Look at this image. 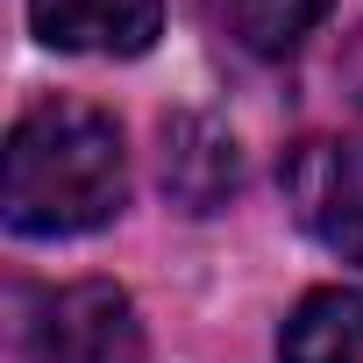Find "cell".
Wrapping results in <instances>:
<instances>
[{
    "label": "cell",
    "mask_w": 363,
    "mask_h": 363,
    "mask_svg": "<svg viewBox=\"0 0 363 363\" xmlns=\"http://www.w3.org/2000/svg\"><path fill=\"white\" fill-rule=\"evenodd\" d=\"M128 207L121 128L86 100H43L8 135V228L93 235Z\"/></svg>",
    "instance_id": "cell-1"
},
{
    "label": "cell",
    "mask_w": 363,
    "mask_h": 363,
    "mask_svg": "<svg viewBox=\"0 0 363 363\" xmlns=\"http://www.w3.org/2000/svg\"><path fill=\"white\" fill-rule=\"evenodd\" d=\"M29 356L36 363H150V342L121 285L79 278L29 306Z\"/></svg>",
    "instance_id": "cell-2"
},
{
    "label": "cell",
    "mask_w": 363,
    "mask_h": 363,
    "mask_svg": "<svg viewBox=\"0 0 363 363\" xmlns=\"http://www.w3.org/2000/svg\"><path fill=\"white\" fill-rule=\"evenodd\" d=\"M285 178V207L299 214V228L363 271V143L356 135H306L285 150L278 164Z\"/></svg>",
    "instance_id": "cell-3"
},
{
    "label": "cell",
    "mask_w": 363,
    "mask_h": 363,
    "mask_svg": "<svg viewBox=\"0 0 363 363\" xmlns=\"http://www.w3.org/2000/svg\"><path fill=\"white\" fill-rule=\"evenodd\" d=\"M29 22L50 50L143 57L164 29V0H29Z\"/></svg>",
    "instance_id": "cell-4"
},
{
    "label": "cell",
    "mask_w": 363,
    "mask_h": 363,
    "mask_svg": "<svg viewBox=\"0 0 363 363\" xmlns=\"http://www.w3.org/2000/svg\"><path fill=\"white\" fill-rule=\"evenodd\" d=\"M242 186V150L207 114H171L164 121V193L186 214H214Z\"/></svg>",
    "instance_id": "cell-5"
},
{
    "label": "cell",
    "mask_w": 363,
    "mask_h": 363,
    "mask_svg": "<svg viewBox=\"0 0 363 363\" xmlns=\"http://www.w3.org/2000/svg\"><path fill=\"white\" fill-rule=\"evenodd\" d=\"M278 356L285 363H363V292H349V285L306 292L285 313Z\"/></svg>",
    "instance_id": "cell-6"
},
{
    "label": "cell",
    "mask_w": 363,
    "mask_h": 363,
    "mask_svg": "<svg viewBox=\"0 0 363 363\" xmlns=\"http://www.w3.org/2000/svg\"><path fill=\"white\" fill-rule=\"evenodd\" d=\"M328 8L335 0H207V22L250 57H285L328 22Z\"/></svg>",
    "instance_id": "cell-7"
},
{
    "label": "cell",
    "mask_w": 363,
    "mask_h": 363,
    "mask_svg": "<svg viewBox=\"0 0 363 363\" xmlns=\"http://www.w3.org/2000/svg\"><path fill=\"white\" fill-rule=\"evenodd\" d=\"M356 107H363V72H356Z\"/></svg>",
    "instance_id": "cell-8"
}]
</instances>
